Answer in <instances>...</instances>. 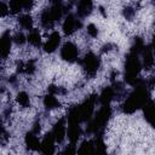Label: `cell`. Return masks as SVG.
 <instances>
[{
    "instance_id": "obj_1",
    "label": "cell",
    "mask_w": 155,
    "mask_h": 155,
    "mask_svg": "<svg viewBox=\"0 0 155 155\" xmlns=\"http://www.w3.org/2000/svg\"><path fill=\"white\" fill-rule=\"evenodd\" d=\"M134 85H136L134 91L128 96V98L125 101V103L122 105V110L126 114H132L136 110L143 108V105L150 99L148 90H147L145 85L143 84V81L137 80Z\"/></svg>"
},
{
    "instance_id": "obj_2",
    "label": "cell",
    "mask_w": 155,
    "mask_h": 155,
    "mask_svg": "<svg viewBox=\"0 0 155 155\" xmlns=\"http://www.w3.org/2000/svg\"><path fill=\"white\" fill-rule=\"evenodd\" d=\"M139 53H136L133 51H130V53L126 57L125 63V80L130 85H134L137 81V76L140 71L142 63L138 58Z\"/></svg>"
},
{
    "instance_id": "obj_3",
    "label": "cell",
    "mask_w": 155,
    "mask_h": 155,
    "mask_svg": "<svg viewBox=\"0 0 155 155\" xmlns=\"http://www.w3.org/2000/svg\"><path fill=\"white\" fill-rule=\"evenodd\" d=\"M111 116V109L109 105H102V108L97 111L94 117L91 120L88 125V132L99 134V132L107 126L109 119Z\"/></svg>"
},
{
    "instance_id": "obj_4",
    "label": "cell",
    "mask_w": 155,
    "mask_h": 155,
    "mask_svg": "<svg viewBox=\"0 0 155 155\" xmlns=\"http://www.w3.org/2000/svg\"><path fill=\"white\" fill-rule=\"evenodd\" d=\"M81 65H82V68H84V70L87 75L94 76L97 74L99 67H101V59L93 52H88L81 59Z\"/></svg>"
},
{
    "instance_id": "obj_5",
    "label": "cell",
    "mask_w": 155,
    "mask_h": 155,
    "mask_svg": "<svg viewBox=\"0 0 155 155\" xmlns=\"http://www.w3.org/2000/svg\"><path fill=\"white\" fill-rule=\"evenodd\" d=\"M61 57L63 61L68 62V63H74L78 61L79 57V48L75 44H73L71 41L65 42L62 48H61Z\"/></svg>"
},
{
    "instance_id": "obj_6",
    "label": "cell",
    "mask_w": 155,
    "mask_h": 155,
    "mask_svg": "<svg viewBox=\"0 0 155 155\" xmlns=\"http://www.w3.org/2000/svg\"><path fill=\"white\" fill-rule=\"evenodd\" d=\"M80 28H81V22H80V19H78V17H76L75 15L69 13V15L65 17L64 22H63V33H64L65 35H71V34H74L78 29H80Z\"/></svg>"
},
{
    "instance_id": "obj_7",
    "label": "cell",
    "mask_w": 155,
    "mask_h": 155,
    "mask_svg": "<svg viewBox=\"0 0 155 155\" xmlns=\"http://www.w3.org/2000/svg\"><path fill=\"white\" fill-rule=\"evenodd\" d=\"M11 45H12V38L10 35V31L6 30L0 35V57L7 58L11 52Z\"/></svg>"
},
{
    "instance_id": "obj_8",
    "label": "cell",
    "mask_w": 155,
    "mask_h": 155,
    "mask_svg": "<svg viewBox=\"0 0 155 155\" xmlns=\"http://www.w3.org/2000/svg\"><path fill=\"white\" fill-rule=\"evenodd\" d=\"M51 132H52V134H53V137H54L56 143H62V142L64 140V138L67 137L65 120H64V119H59V120L54 124V126H53V128H52Z\"/></svg>"
},
{
    "instance_id": "obj_9",
    "label": "cell",
    "mask_w": 155,
    "mask_h": 155,
    "mask_svg": "<svg viewBox=\"0 0 155 155\" xmlns=\"http://www.w3.org/2000/svg\"><path fill=\"white\" fill-rule=\"evenodd\" d=\"M59 44H61V35L58 31H53V33H51V35L44 44V50L47 53H52L58 48Z\"/></svg>"
},
{
    "instance_id": "obj_10",
    "label": "cell",
    "mask_w": 155,
    "mask_h": 155,
    "mask_svg": "<svg viewBox=\"0 0 155 155\" xmlns=\"http://www.w3.org/2000/svg\"><path fill=\"white\" fill-rule=\"evenodd\" d=\"M93 10V1L92 0H78L76 4V13L79 17L85 18L91 15Z\"/></svg>"
},
{
    "instance_id": "obj_11",
    "label": "cell",
    "mask_w": 155,
    "mask_h": 155,
    "mask_svg": "<svg viewBox=\"0 0 155 155\" xmlns=\"http://www.w3.org/2000/svg\"><path fill=\"white\" fill-rule=\"evenodd\" d=\"M54 144H56L54 137H53L52 132H48L45 134V137L41 142L40 151H42L44 154H53L54 153Z\"/></svg>"
},
{
    "instance_id": "obj_12",
    "label": "cell",
    "mask_w": 155,
    "mask_h": 155,
    "mask_svg": "<svg viewBox=\"0 0 155 155\" xmlns=\"http://www.w3.org/2000/svg\"><path fill=\"white\" fill-rule=\"evenodd\" d=\"M24 142H25V145L28 147V149H30V150H40L41 142L36 137V133H34L33 131H30V132H28L25 134Z\"/></svg>"
},
{
    "instance_id": "obj_13",
    "label": "cell",
    "mask_w": 155,
    "mask_h": 155,
    "mask_svg": "<svg viewBox=\"0 0 155 155\" xmlns=\"http://www.w3.org/2000/svg\"><path fill=\"white\" fill-rule=\"evenodd\" d=\"M114 97H115V88H113V87H105L101 92L98 99H99V102H101L102 105H109L110 102L114 99Z\"/></svg>"
},
{
    "instance_id": "obj_14",
    "label": "cell",
    "mask_w": 155,
    "mask_h": 155,
    "mask_svg": "<svg viewBox=\"0 0 155 155\" xmlns=\"http://www.w3.org/2000/svg\"><path fill=\"white\" fill-rule=\"evenodd\" d=\"M143 109H144V117L147 120V122L153 127L154 126V102L151 99H149L144 105H143Z\"/></svg>"
},
{
    "instance_id": "obj_15",
    "label": "cell",
    "mask_w": 155,
    "mask_h": 155,
    "mask_svg": "<svg viewBox=\"0 0 155 155\" xmlns=\"http://www.w3.org/2000/svg\"><path fill=\"white\" fill-rule=\"evenodd\" d=\"M140 53H143V64H144V67L145 68H151L153 63H154V56H153L151 45L144 46Z\"/></svg>"
},
{
    "instance_id": "obj_16",
    "label": "cell",
    "mask_w": 155,
    "mask_h": 155,
    "mask_svg": "<svg viewBox=\"0 0 155 155\" xmlns=\"http://www.w3.org/2000/svg\"><path fill=\"white\" fill-rule=\"evenodd\" d=\"M44 105L46 107V109L48 110H52V109H56V108H59L61 103L57 99L56 94H52V93H48L44 97Z\"/></svg>"
},
{
    "instance_id": "obj_17",
    "label": "cell",
    "mask_w": 155,
    "mask_h": 155,
    "mask_svg": "<svg viewBox=\"0 0 155 155\" xmlns=\"http://www.w3.org/2000/svg\"><path fill=\"white\" fill-rule=\"evenodd\" d=\"M18 23L22 28L27 29V30H31L33 29V18L30 15L25 13V15H21L18 17Z\"/></svg>"
},
{
    "instance_id": "obj_18",
    "label": "cell",
    "mask_w": 155,
    "mask_h": 155,
    "mask_svg": "<svg viewBox=\"0 0 155 155\" xmlns=\"http://www.w3.org/2000/svg\"><path fill=\"white\" fill-rule=\"evenodd\" d=\"M27 41H28L30 45H33V46H35V47H39V46L41 45V35L39 34L38 30L31 29L30 33H29L28 36H27Z\"/></svg>"
},
{
    "instance_id": "obj_19",
    "label": "cell",
    "mask_w": 155,
    "mask_h": 155,
    "mask_svg": "<svg viewBox=\"0 0 155 155\" xmlns=\"http://www.w3.org/2000/svg\"><path fill=\"white\" fill-rule=\"evenodd\" d=\"M17 102H18V104H19L21 107L28 108V107L30 105V97H29V94H28L27 92L21 91V92H18V94H17Z\"/></svg>"
},
{
    "instance_id": "obj_20",
    "label": "cell",
    "mask_w": 155,
    "mask_h": 155,
    "mask_svg": "<svg viewBox=\"0 0 155 155\" xmlns=\"http://www.w3.org/2000/svg\"><path fill=\"white\" fill-rule=\"evenodd\" d=\"M8 8H10V13L13 15L19 13L23 10V0H10Z\"/></svg>"
},
{
    "instance_id": "obj_21",
    "label": "cell",
    "mask_w": 155,
    "mask_h": 155,
    "mask_svg": "<svg viewBox=\"0 0 155 155\" xmlns=\"http://www.w3.org/2000/svg\"><path fill=\"white\" fill-rule=\"evenodd\" d=\"M93 151H94V145H93V142L91 140L84 142L78 150L79 154H87V153H93Z\"/></svg>"
},
{
    "instance_id": "obj_22",
    "label": "cell",
    "mask_w": 155,
    "mask_h": 155,
    "mask_svg": "<svg viewBox=\"0 0 155 155\" xmlns=\"http://www.w3.org/2000/svg\"><path fill=\"white\" fill-rule=\"evenodd\" d=\"M86 31H87V35L91 36V38H97V36H98V28H97V25L93 24V23H91V24L87 25Z\"/></svg>"
},
{
    "instance_id": "obj_23",
    "label": "cell",
    "mask_w": 155,
    "mask_h": 155,
    "mask_svg": "<svg viewBox=\"0 0 155 155\" xmlns=\"http://www.w3.org/2000/svg\"><path fill=\"white\" fill-rule=\"evenodd\" d=\"M8 13H10L8 5L0 1V17H6V16H8Z\"/></svg>"
},
{
    "instance_id": "obj_24",
    "label": "cell",
    "mask_w": 155,
    "mask_h": 155,
    "mask_svg": "<svg viewBox=\"0 0 155 155\" xmlns=\"http://www.w3.org/2000/svg\"><path fill=\"white\" fill-rule=\"evenodd\" d=\"M12 40H15V42H16V44H18V45H23V44L25 42V40H27V39H25V36H24L22 33H17Z\"/></svg>"
},
{
    "instance_id": "obj_25",
    "label": "cell",
    "mask_w": 155,
    "mask_h": 155,
    "mask_svg": "<svg viewBox=\"0 0 155 155\" xmlns=\"http://www.w3.org/2000/svg\"><path fill=\"white\" fill-rule=\"evenodd\" d=\"M133 15H134V10H133V8L127 7V8L124 10V16H125L127 19H131V18L133 17Z\"/></svg>"
},
{
    "instance_id": "obj_26",
    "label": "cell",
    "mask_w": 155,
    "mask_h": 155,
    "mask_svg": "<svg viewBox=\"0 0 155 155\" xmlns=\"http://www.w3.org/2000/svg\"><path fill=\"white\" fill-rule=\"evenodd\" d=\"M34 5V0H23V10H31Z\"/></svg>"
},
{
    "instance_id": "obj_27",
    "label": "cell",
    "mask_w": 155,
    "mask_h": 155,
    "mask_svg": "<svg viewBox=\"0 0 155 155\" xmlns=\"http://www.w3.org/2000/svg\"><path fill=\"white\" fill-rule=\"evenodd\" d=\"M5 133V128H4V125H2V121L0 120V137Z\"/></svg>"
},
{
    "instance_id": "obj_28",
    "label": "cell",
    "mask_w": 155,
    "mask_h": 155,
    "mask_svg": "<svg viewBox=\"0 0 155 155\" xmlns=\"http://www.w3.org/2000/svg\"><path fill=\"white\" fill-rule=\"evenodd\" d=\"M62 1L63 0H51L52 5H59V4H62Z\"/></svg>"
}]
</instances>
